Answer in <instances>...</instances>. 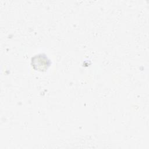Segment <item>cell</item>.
Here are the masks:
<instances>
[{"instance_id":"6da1fadb","label":"cell","mask_w":149,"mask_h":149,"mask_svg":"<svg viewBox=\"0 0 149 149\" xmlns=\"http://www.w3.org/2000/svg\"><path fill=\"white\" fill-rule=\"evenodd\" d=\"M32 66L35 69L43 70L48 68L50 65V61L48 58L43 54H39L32 58Z\"/></svg>"}]
</instances>
